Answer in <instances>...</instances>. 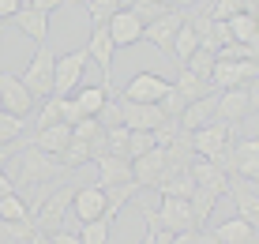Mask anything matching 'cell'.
I'll use <instances>...</instances> for the list:
<instances>
[{
    "instance_id": "277c9868",
    "label": "cell",
    "mask_w": 259,
    "mask_h": 244,
    "mask_svg": "<svg viewBox=\"0 0 259 244\" xmlns=\"http://www.w3.org/2000/svg\"><path fill=\"white\" fill-rule=\"evenodd\" d=\"M87 49H71L57 57V71H53V98H71L83 83V71H87Z\"/></svg>"
},
{
    "instance_id": "52a82bcc",
    "label": "cell",
    "mask_w": 259,
    "mask_h": 244,
    "mask_svg": "<svg viewBox=\"0 0 259 244\" xmlns=\"http://www.w3.org/2000/svg\"><path fill=\"white\" fill-rule=\"evenodd\" d=\"M154 218H158V229L162 233H188V229H195V214H192L188 199L162 195V207L154 211Z\"/></svg>"
},
{
    "instance_id": "c3c4849f",
    "label": "cell",
    "mask_w": 259,
    "mask_h": 244,
    "mask_svg": "<svg viewBox=\"0 0 259 244\" xmlns=\"http://www.w3.org/2000/svg\"><path fill=\"white\" fill-rule=\"evenodd\" d=\"M4 244H23V240H4Z\"/></svg>"
},
{
    "instance_id": "d590c367",
    "label": "cell",
    "mask_w": 259,
    "mask_h": 244,
    "mask_svg": "<svg viewBox=\"0 0 259 244\" xmlns=\"http://www.w3.org/2000/svg\"><path fill=\"white\" fill-rule=\"evenodd\" d=\"M105 150L117 158H128V128L117 124V128H105Z\"/></svg>"
},
{
    "instance_id": "6da1fadb",
    "label": "cell",
    "mask_w": 259,
    "mask_h": 244,
    "mask_svg": "<svg viewBox=\"0 0 259 244\" xmlns=\"http://www.w3.org/2000/svg\"><path fill=\"white\" fill-rule=\"evenodd\" d=\"M60 173H68L64 166H60L53 154H46V150H38L34 143H26L23 154H19V166H15V192L19 188H34V184H49V180H57Z\"/></svg>"
},
{
    "instance_id": "44dd1931",
    "label": "cell",
    "mask_w": 259,
    "mask_h": 244,
    "mask_svg": "<svg viewBox=\"0 0 259 244\" xmlns=\"http://www.w3.org/2000/svg\"><path fill=\"white\" fill-rule=\"evenodd\" d=\"M12 23H15V30H19L23 38H30V42H38V45L49 38V15L34 12L30 4H26L23 12H15V15H12Z\"/></svg>"
},
{
    "instance_id": "b9f144b4",
    "label": "cell",
    "mask_w": 259,
    "mask_h": 244,
    "mask_svg": "<svg viewBox=\"0 0 259 244\" xmlns=\"http://www.w3.org/2000/svg\"><path fill=\"white\" fill-rule=\"evenodd\" d=\"M244 90H248V109H252V113H259V75H255V79H252V83H248Z\"/></svg>"
},
{
    "instance_id": "f35d334b",
    "label": "cell",
    "mask_w": 259,
    "mask_h": 244,
    "mask_svg": "<svg viewBox=\"0 0 259 244\" xmlns=\"http://www.w3.org/2000/svg\"><path fill=\"white\" fill-rule=\"evenodd\" d=\"M49 124H60V98H46V105H41L38 128H49Z\"/></svg>"
},
{
    "instance_id": "484cf974",
    "label": "cell",
    "mask_w": 259,
    "mask_h": 244,
    "mask_svg": "<svg viewBox=\"0 0 259 244\" xmlns=\"http://www.w3.org/2000/svg\"><path fill=\"white\" fill-rule=\"evenodd\" d=\"M71 102L79 105V113H83V116H98V113H102V105L109 102V90H105L102 83H98V87H83L79 94H71Z\"/></svg>"
},
{
    "instance_id": "7a4b0ae2",
    "label": "cell",
    "mask_w": 259,
    "mask_h": 244,
    "mask_svg": "<svg viewBox=\"0 0 259 244\" xmlns=\"http://www.w3.org/2000/svg\"><path fill=\"white\" fill-rule=\"evenodd\" d=\"M57 57L60 53L53 49L49 42H41L38 45V53L30 57V64L23 68V87L30 90V98L34 102H46V98H53V71H57Z\"/></svg>"
},
{
    "instance_id": "9c48e42d",
    "label": "cell",
    "mask_w": 259,
    "mask_h": 244,
    "mask_svg": "<svg viewBox=\"0 0 259 244\" xmlns=\"http://www.w3.org/2000/svg\"><path fill=\"white\" fill-rule=\"evenodd\" d=\"M117 102H120V124L132 132H154L158 124L169 120L162 105H143V102H128V98H117Z\"/></svg>"
},
{
    "instance_id": "4316f807",
    "label": "cell",
    "mask_w": 259,
    "mask_h": 244,
    "mask_svg": "<svg viewBox=\"0 0 259 244\" xmlns=\"http://www.w3.org/2000/svg\"><path fill=\"white\" fill-rule=\"evenodd\" d=\"M173 90L184 98V102H199L203 94H210V87L203 83L199 75H192L188 68H181V71H177V83H173Z\"/></svg>"
},
{
    "instance_id": "e575fe53",
    "label": "cell",
    "mask_w": 259,
    "mask_h": 244,
    "mask_svg": "<svg viewBox=\"0 0 259 244\" xmlns=\"http://www.w3.org/2000/svg\"><path fill=\"white\" fill-rule=\"evenodd\" d=\"M132 12H136V19H139L143 26H150L154 19H162L169 8H162L158 0H132Z\"/></svg>"
},
{
    "instance_id": "3957f363",
    "label": "cell",
    "mask_w": 259,
    "mask_h": 244,
    "mask_svg": "<svg viewBox=\"0 0 259 244\" xmlns=\"http://www.w3.org/2000/svg\"><path fill=\"white\" fill-rule=\"evenodd\" d=\"M71 195H75V184H60V188H53L46 199H41V207L30 214L34 229L46 233V237H53V233L64 229V218L71 214Z\"/></svg>"
},
{
    "instance_id": "cb8c5ba5",
    "label": "cell",
    "mask_w": 259,
    "mask_h": 244,
    "mask_svg": "<svg viewBox=\"0 0 259 244\" xmlns=\"http://www.w3.org/2000/svg\"><path fill=\"white\" fill-rule=\"evenodd\" d=\"M210 233H214L222 244H259L252 222H244V218H229V222H222L218 229H210Z\"/></svg>"
},
{
    "instance_id": "f546056e",
    "label": "cell",
    "mask_w": 259,
    "mask_h": 244,
    "mask_svg": "<svg viewBox=\"0 0 259 244\" xmlns=\"http://www.w3.org/2000/svg\"><path fill=\"white\" fill-rule=\"evenodd\" d=\"M26 218H30V207H26V199L19 192L0 199V222H26Z\"/></svg>"
},
{
    "instance_id": "5b68a950",
    "label": "cell",
    "mask_w": 259,
    "mask_h": 244,
    "mask_svg": "<svg viewBox=\"0 0 259 244\" xmlns=\"http://www.w3.org/2000/svg\"><path fill=\"white\" fill-rule=\"evenodd\" d=\"M169 90H173L169 79L154 75V71H136V75H132V83L120 90V98H128V102H143V105H158Z\"/></svg>"
},
{
    "instance_id": "603a6c76",
    "label": "cell",
    "mask_w": 259,
    "mask_h": 244,
    "mask_svg": "<svg viewBox=\"0 0 259 244\" xmlns=\"http://www.w3.org/2000/svg\"><path fill=\"white\" fill-rule=\"evenodd\" d=\"M229 38L237 45H248V49H259V23H255V12H240L229 19Z\"/></svg>"
},
{
    "instance_id": "7dc6e473",
    "label": "cell",
    "mask_w": 259,
    "mask_h": 244,
    "mask_svg": "<svg viewBox=\"0 0 259 244\" xmlns=\"http://www.w3.org/2000/svg\"><path fill=\"white\" fill-rule=\"evenodd\" d=\"M158 4H162V8H177V0H158Z\"/></svg>"
},
{
    "instance_id": "ab89813d",
    "label": "cell",
    "mask_w": 259,
    "mask_h": 244,
    "mask_svg": "<svg viewBox=\"0 0 259 244\" xmlns=\"http://www.w3.org/2000/svg\"><path fill=\"white\" fill-rule=\"evenodd\" d=\"M26 4H30V0H0V19H12V15L23 12Z\"/></svg>"
},
{
    "instance_id": "836d02e7",
    "label": "cell",
    "mask_w": 259,
    "mask_h": 244,
    "mask_svg": "<svg viewBox=\"0 0 259 244\" xmlns=\"http://www.w3.org/2000/svg\"><path fill=\"white\" fill-rule=\"evenodd\" d=\"M154 147H158V143H154V132H132V128H128V161L150 154Z\"/></svg>"
},
{
    "instance_id": "d4e9b609",
    "label": "cell",
    "mask_w": 259,
    "mask_h": 244,
    "mask_svg": "<svg viewBox=\"0 0 259 244\" xmlns=\"http://www.w3.org/2000/svg\"><path fill=\"white\" fill-rule=\"evenodd\" d=\"M113 229H117V222L109 218V214H102V218H94V222H83L79 225V240L83 244H109L113 240Z\"/></svg>"
},
{
    "instance_id": "5bb4252c",
    "label": "cell",
    "mask_w": 259,
    "mask_h": 244,
    "mask_svg": "<svg viewBox=\"0 0 259 244\" xmlns=\"http://www.w3.org/2000/svg\"><path fill=\"white\" fill-rule=\"evenodd\" d=\"M98 166V188H117V184H132V161L128 158H117V154H102L94 158Z\"/></svg>"
},
{
    "instance_id": "8fae6325",
    "label": "cell",
    "mask_w": 259,
    "mask_h": 244,
    "mask_svg": "<svg viewBox=\"0 0 259 244\" xmlns=\"http://www.w3.org/2000/svg\"><path fill=\"white\" fill-rule=\"evenodd\" d=\"M105 214V188L98 184H87V188H75L71 195V222L83 225V222H94Z\"/></svg>"
},
{
    "instance_id": "7bdbcfd3",
    "label": "cell",
    "mask_w": 259,
    "mask_h": 244,
    "mask_svg": "<svg viewBox=\"0 0 259 244\" xmlns=\"http://www.w3.org/2000/svg\"><path fill=\"white\" fill-rule=\"evenodd\" d=\"M49 240H53V244H83V240H79V233H71V229H60V233H53Z\"/></svg>"
},
{
    "instance_id": "74e56055",
    "label": "cell",
    "mask_w": 259,
    "mask_h": 244,
    "mask_svg": "<svg viewBox=\"0 0 259 244\" xmlns=\"http://www.w3.org/2000/svg\"><path fill=\"white\" fill-rule=\"evenodd\" d=\"M117 98H120V94H117ZM117 98H109V102L102 105V113L94 116L102 128H117V124H120V102H117Z\"/></svg>"
},
{
    "instance_id": "7402d4cb",
    "label": "cell",
    "mask_w": 259,
    "mask_h": 244,
    "mask_svg": "<svg viewBox=\"0 0 259 244\" xmlns=\"http://www.w3.org/2000/svg\"><path fill=\"white\" fill-rule=\"evenodd\" d=\"M30 143H34L38 150H46V154L60 158V154H64V147L71 143V128H68V124H49V128H38V132H34Z\"/></svg>"
},
{
    "instance_id": "8992f818",
    "label": "cell",
    "mask_w": 259,
    "mask_h": 244,
    "mask_svg": "<svg viewBox=\"0 0 259 244\" xmlns=\"http://www.w3.org/2000/svg\"><path fill=\"white\" fill-rule=\"evenodd\" d=\"M237 135L233 124H226V120H210V124H203V128H195L192 132V150H195V158H214L222 147H226L229 139Z\"/></svg>"
},
{
    "instance_id": "7c38bea8",
    "label": "cell",
    "mask_w": 259,
    "mask_h": 244,
    "mask_svg": "<svg viewBox=\"0 0 259 244\" xmlns=\"http://www.w3.org/2000/svg\"><path fill=\"white\" fill-rule=\"evenodd\" d=\"M113 53H117V45L109 38V26H94L91 42H87V57L102 68V87H113Z\"/></svg>"
},
{
    "instance_id": "ee69618b",
    "label": "cell",
    "mask_w": 259,
    "mask_h": 244,
    "mask_svg": "<svg viewBox=\"0 0 259 244\" xmlns=\"http://www.w3.org/2000/svg\"><path fill=\"white\" fill-rule=\"evenodd\" d=\"M15 192V184H12V177L4 173V166H0V199H4V195H12Z\"/></svg>"
},
{
    "instance_id": "4dcf8cb0",
    "label": "cell",
    "mask_w": 259,
    "mask_h": 244,
    "mask_svg": "<svg viewBox=\"0 0 259 244\" xmlns=\"http://www.w3.org/2000/svg\"><path fill=\"white\" fill-rule=\"evenodd\" d=\"M195 49H199V38H195V30L184 23L181 30H177V38H173V60H177V64H184Z\"/></svg>"
},
{
    "instance_id": "bcb514c9",
    "label": "cell",
    "mask_w": 259,
    "mask_h": 244,
    "mask_svg": "<svg viewBox=\"0 0 259 244\" xmlns=\"http://www.w3.org/2000/svg\"><path fill=\"white\" fill-rule=\"evenodd\" d=\"M199 4V0H177V8H181V12H188V8H195Z\"/></svg>"
},
{
    "instance_id": "ba28073f",
    "label": "cell",
    "mask_w": 259,
    "mask_h": 244,
    "mask_svg": "<svg viewBox=\"0 0 259 244\" xmlns=\"http://www.w3.org/2000/svg\"><path fill=\"white\" fill-rule=\"evenodd\" d=\"M181 26H184V12H181V8H169L162 19H154L150 26H143V42L158 45V49L173 60V38H177V30H181Z\"/></svg>"
},
{
    "instance_id": "681fc988",
    "label": "cell",
    "mask_w": 259,
    "mask_h": 244,
    "mask_svg": "<svg viewBox=\"0 0 259 244\" xmlns=\"http://www.w3.org/2000/svg\"><path fill=\"white\" fill-rule=\"evenodd\" d=\"M255 23H259V12H255Z\"/></svg>"
},
{
    "instance_id": "8d00e7d4",
    "label": "cell",
    "mask_w": 259,
    "mask_h": 244,
    "mask_svg": "<svg viewBox=\"0 0 259 244\" xmlns=\"http://www.w3.org/2000/svg\"><path fill=\"white\" fill-rule=\"evenodd\" d=\"M23 135V116H12L0 109V147H8V143H15Z\"/></svg>"
},
{
    "instance_id": "83f0119b",
    "label": "cell",
    "mask_w": 259,
    "mask_h": 244,
    "mask_svg": "<svg viewBox=\"0 0 259 244\" xmlns=\"http://www.w3.org/2000/svg\"><path fill=\"white\" fill-rule=\"evenodd\" d=\"M240 12H252V0H210V8H207V15L214 23H229Z\"/></svg>"
},
{
    "instance_id": "ffe728a7",
    "label": "cell",
    "mask_w": 259,
    "mask_h": 244,
    "mask_svg": "<svg viewBox=\"0 0 259 244\" xmlns=\"http://www.w3.org/2000/svg\"><path fill=\"white\" fill-rule=\"evenodd\" d=\"M248 113H252V109H248V90L244 87L218 90V120H226V124H233V128H237Z\"/></svg>"
},
{
    "instance_id": "d6a6232c",
    "label": "cell",
    "mask_w": 259,
    "mask_h": 244,
    "mask_svg": "<svg viewBox=\"0 0 259 244\" xmlns=\"http://www.w3.org/2000/svg\"><path fill=\"white\" fill-rule=\"evenodd\" d=\"M64 169H75V166H83V161H94V154H91V143H83V139H71L68 147H64V154L57 158Z\"/></svg>"
},
{
    "instance_id": "f1b7e54d",
    "label": "cell",
    "mask_w": 259,
    "mask_h": 244,
    "mask_svg": "<svg viewBox=\"0 0 259 244\" xmlns=\"http://www.w3.org/2000/svg\"><path fill=\"white\" fill-rule=\"evenodd\" d=\"M214 64H218V57H214V53H207V49H195V53H192L188 60H184L181 68H188L192 75H199L203 83L210 87V71H214Z\"/></svg>"
},
{
    "instance_id": "60d3db41",
    "label": "cell",
    "mask_w": 259,
    "mask_h": 244,
    "mask_svg": "<svg viewBox=\"0 0 259 244\" xmlns=\"http://www.w3.org/2000/svg\"><path fill=\"white\" fill-rule=\"evenodd\" d=\"M60 4H64V0H30V8H34V12H41V15H53Z\"/></svg>"
},
{
    "instance_id": "4fadbf2b",
    "label": "cell",
    "mask_w": 259,
    "mask_h": 244,
    "mask_svg": "<svg viewBox=\"0 0 259 244\" xmlns=\"http://www.w3.org/2000/svg\"><path fill=\"white\" fill-rule=\"evenodd\" d=\"M105 26H109V38H113V45H117V49H128V45L143 42V23L136 19V12H132V8L113 12V19L105 23Z\"/></svg>"
},
{
    "instance_id": "30bf717a",
    "label": "cell",
    "mask_w": 259,
    "mask_h": 244,
    "mask_svg": "<svg viewBox=\"0 0 259 244\" xmlns=\"http://www.w3.org/2000/svg\"><path fill=\"white\" fill-rule=\"evenodd\" d=\"M0 109L12 113V116H26V113L34 109L30 90H26L23 79L12 75V71H0Z\"/></svg>"
},
{
    "instance_id": "2e32d148",
    "label": "cell",
    "mask_w": 259,
    "mask_h": 244,
    "mask_svg": "<svg viewBox=\"0 0 259 244\" xmlns=\"http://www.w3.org/2000/svg\"><path fill=\"white\" fill-rule=\"evenodd\" d=\"M210 120H218V90L203 94L199 102H188V109L181 113V128L195 132V128H203V124H210Z\"/></svg>"
},
{
    "instance_id": "1f68e13d",
    "label": "cell",
    "mask_w": 259,
    "mask_h": 244,
    "mask_svg": "<svg viewBox=\"0 0 259 244\" xmlns=\"http://www.w3.org/2000/svg\"><path fill=\"white\" fill-rule=\"evenodd\" d=\"M188 203H192L195 225H199V222H207L210 214H214V207H218V195H214V192H207V188H195V192L188 195Z\"/></svg>"
},
{
    "instance_id": "d6986e66",
    "label": "cell",
    "mask_w": 259,
    "mask_h": 244,
    "mask_svg": "<svg viewBox=\"0 0 259 244\" xmlns=\"http://www.w3.org/2000/svg\"><path fill=\"white\" fill-rule=\"evenodd\" d=\"M162 173H165V150L162 147H154L150 154L132 161V177H136L139 188H154L158 180H162Z\"/></svg>"
},
{
    "instance_id": "e0dca14e",
    "label": "cell",
    "mask_w": 259,
    "mask_h": 244,
    "mask_svg": "<svg viewBox=\"0 0 259 244\" xmlns=\"http://www.w3.org/2000/svg\"><path fill=\"white\" fill-rule=\"evenodd\" d=\"M192 180H195V188H207V192H214L222 199V195H229V173H222L214 161L207 158H195L192 161Z\"/></svg>"
},
{
    "instance_id": "ac0fdd59",
    "label": "cell",
    "mask_w": 259,
    "mask_h": 244,
    "mask_svg": "<svg viewBox=\"0 0 259 244\" xmlns=\"http://www.w3.org/2000/svg\"><path fill=\"white\" fill-rule=\"evenodd\" d=\"M229 192L237 199V218L252 222V229L259 225V192L252 188V180H240V177H229Z\"/></svg>"
},
{
    "instance_id": "9a60e30c",
    "label": "cell",
    "mask_w": 259,
    "mask_h": 244,
    "mask_svg": "<svg viewBox=\"0 0 259 244\" xmlns=\"http://www.w3.org/2000/svg\"><path fill=\"white\" fill-rule=\"evenodd\" d=\"M229 177L259 184V139H240L233 147V173Z\"/></svg>"
},
{
    "instance_id": "f6af8a7d",
    "label": "cell",
    "mask_w": 259,
    "mask_h": 244,
    "mask_svg": "<svg viewBox=\"0 0 259 244\" xmlns=\"http://www.w3.org/2000/svg\"><path fill=\"white\" fill-rule=\"evenodd\" d=\"M195 244H222L210 229H195Z\"/></svg>"
}]
</instances>
